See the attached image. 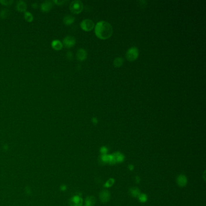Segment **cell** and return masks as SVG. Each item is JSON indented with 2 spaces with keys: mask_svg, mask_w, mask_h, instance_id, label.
Listing matches in <instances>:
<instances>
[{
  "mask_svg": "<svg viewBox=\"0 0 206 206\" xmlns=\"http://www.w3.org/2000/svg\"><path fill=\"white\" fill-rule=\"evenodd\" d=\"M96 37L101 39H107L110 38L113 33V29L111 25L108 22L104 21L98 22L94 30Z\"/></svg>",
  "mask_w": 206,
  "mask_h": 206,
  "instance_id": "obj_1",
  "label": "cell"
},
{
  "mask_svg": "<svg viewBox=\"0 0 206 206\" xmlns=\"http://www.w3.org/2000/svg\"><path fill=\"white\" fill-rule=\"evenodd\" d=\"M70 9L72 13L75 14H79L82 12L84 9V4L81 1L75 0L70 4Z\"/></svg>",
  "mask_w": 206,
  "mask_h": 206,
  "instance_id": "obj_2",
  "label": "cell"
},
{
  "mask_svg": "<svg viewBox=\"0 0 206 206\" xmlns=\"http://www.w3.org/2000/svg\"><path fill=\"white\" fill-rule=\"evenodd\" d=\"M139 55V49L136 47H132L128 50L126 53V58L128 60L132 62L136 60Z\"/></svg>",
  "mask_w": 206,
  "mask_h": 206,
  "instance_id": "obj_3",
  "label": "cell"
},
{
  "mask_svg": "<svg viewBox=\"0 0 206 206\" xmlns=\"http://www.w3.org/2000/svg\"><path fill=\"white\" fill-rule=\"evenodd\" d=\"M80 27H81L83 30L85 32H89L94 29V23L91 20L86 19L83 20L80 23Z\"/></svg>",
  "mask_w": 206,
  "mask_h": 206,
  "instance_id": "obj_4",
  "label": "cell"
},
{
  "mask_svg": "<svg viewBox=\"0 0 206 206\" xmlns=\"http://www.w3.org/2000/svg\"><path fill=\"white\" fill-rule=\"evenodd\" d=\"M76 44V39L74 37L68 36L65 37L63 40V44L66 48H71L73 47Z\"/></svg>",
  "mask_w": 206,
  "mask_h": 206,
  "instance_id": "obj_5",
  "label": "cell"
},
{
  "mask_svg": "<svg viewBox=\"0 0 206 206\" xmlns=\"http://www.w3.org/2000/svg\"><path fill=\"white\" fill-rule=\"evenodd\" d=\"M82 199L79 196L76 195L72 197L70 200V206H82Z\"/></svg>",
  "mask_w": 206,
  "mask_h": 206,
  "instance_id": "obj_6",
  "label": "cell"
},
{
  "mask_svg": "<svg viewBox=\"0 0 206 206\" xmlns=\"http://www.w3.org/2000/svg\"><path fill=\"white\" fill-rule=\"evenodd\" d=\"M99 197L102 202H107L110 200V193L107 190H103L101 192Z\"/></svg>",
  "mask_w": 206,
  "mask_h": 206,
  "instance_id": "obj_7",
  "label": "cell"
},
{
  "mask_svg": "<svg viewBox=\"0 0 206 206\" xmlns=\"http://www.w3.org/2000/svg\"><path fill=\"white\" fill-rule=\"evenodd\" d=\"M77 58L80 61H83L87 58V52L83 49H80L77 51Z\"/></svg>",
  "mask_w": 206,
  "mask_h": 206,
  "instance_id": "obj_8",
  "label": "cell"
},
{
  "mask_svg": "<svg viewBox=\"0 0 206 206\" xmlns=\"http://www.w3.org/2000/svg\"><path fill=\"white\" fill-rule=\"evenodd\" d=\"M177 183L180 187H184L187 183V177L184 175H180L177 177Z\"/></svg>",
  "mask_w": 206,
  "mask_h": 206,
  "instance_id": "obj_9",
  "label": "cell"
},
{
  "mask_svg": "<svg viewBox=\"0 0 206 206\" xmlns=\"http://www.w3.org/2000/svg\"><path fill=\"white\" fill-rule=\"evenodd\" d=\"M53 7V4L51 1H45L41 4V8L42 12H49Z\"/></svg>",
  "mask_w": 206,
  "mask_h": 206,
  "instance_id": "obj_10",
  "label": "cell"
},
{
  "mask_svg": "<svg viewBox=\"0 0 206 206\" xmlns=\"http://www.w3.org/2000/svg\"><path fill=\"white\" fill-rule=\"evenodd\" d=\"M51 47L56 50H60L63 47V44L59 40H54L51 42Z\"/></svg>",
  "mask_w": 206,
  "mask_h": 206,
  "instance_id": "obj_11",
  "label": "cell"
},
{
  "mask_svg": "<svg viewBox=\"0 0 206 206\" xmlns=\"http://www.w3.org/2000/svg\"><path fill=\"white\" fill-rule=\"evenodd\" d=\"M16 9L19 12H25L27 9V4L23 1H20L17 3Z\"/></svg>",
  "mask_w": 206,
  "mask_h": 206,
  "instance_id": "obj_12",
  "label": "cell"
},
{
  "mask_svg": "<svg viewBox=\"0 0 206 206\" xmlns=\"http://www.w3.org/2000/svg\"><path fill=\"white\" fill-rule=\"evenodd\" d=\"M75 17L71 15H67L64 18V22L67 25H70L72 24L75 22Z\"/></svg>",
  "mask_w": 206,
  "mask_h": 206,
  "instance_id": "obj_13",
  "label": "cell"
},
{
  "mask_svg": "<svg viewBox=\"0 0 206 206\" xmlns=\"http://www.w3.org/2000/svg\"><path fill=\"white\" fill-rule=\"evenodd\" d=\"M96 202V199L95 197L93 196H88L85 200L86 205H88V206H93L95 204Z\"/></svg>",
  "mask_w": 206,
  "mask_h": 206,
  "instance_id": "obj_14",
  "label": "cell"
},
{
  "mask_svg": "<svg viewBox=\"0 0 206 206\" xmlns=\"http://www.w3.org/2000/svg\"><path fill=\"white\" fill-rule=\"evenodd\" d=\"M112 155L114 157L116 163H122L124 160V155L122 154H121L120 152H115V154Z\"/></svg>",
  "mask_w": 206,
  "mask_h": 206,
  "instance_id": "obj_15",
  "label": "cell"
},
{
  "mask_svg": "<svg viewBox=\"0 0 206 206\" xmlns=\"http://www.w3.org/2000/svg\"><path fill=\"white\" fill-rule=\"evenodd\" d=\"M123 59L122 57H118L116 58L113 62V65L116 68H119L123 64Z\"/></svg>",
  "mask_w": 206,
  "mask_h": 206,
  "instance_id": "obj_16",
  "label": "cell"
},
{
  "mask_svg": "<svg viewBox=\"0 0 206 206\" xmlns=\"http://www.w3.org/2000/svg\"><path fill=\"white\" fill-rule=\"evenodd\" d=\"M130 193L132 196L138 197V198H139V195L141 194L140 190L137 187H134V188H132V189H130Z\"/></svg>",
  "mask_w": 206,
  "mask_h": 206,
  "instance_id": "obj_17",
  "label": "cell"
},
{
  "mask_svg": "<svg viewBox=\"0 0 206 206\" xmlns=\"http://www.w3.org/2000/svg\"><path fill=\"white\" fill-rule=\"evenodd\" d=\"M10 15V11L8 9H3L0 12V18L2 19H5Z\"/></svg>",
  "mask_w": 206,
  "mask_h": 206,
  "instance_id": "obj_18",
  "label": "cell"
},
{
  "mask_svg": "<svg viewBox=\"0 0 206 206\" xmlns=\"http://www.w3.org/2000/svg\"><path fill=\"white\" fill-rule=\"evenodd\" d=\"M25 20L28 22H32L33 20V16L32 14L29 12H26L24 14Z\"/></svg>",
  "mask_w": 206,
  "mask_h": 206,
  "instance_id": "obj_19",
  "label": "cell"
},
{
  "mask_svg": "<svg viewBox=\"0 0 206 206\" xmlns=\"http://www.w3.org/2000/svg\"><path fill=\"white\" fill-rule=\"evenodd\" d=\"M139 199L140 202H145L148 200V197L145 194H140L139 196Z\"/></svg>",
  "mask_w": 206,
  "mask_h": 206,
  "instance_id": "obj_20",
  "label": "cell"
},
{
  "mask_svg": "<svg viewBox=\"0 0 206 206\" xmlns=\"http://www.w3.org/2000/svg\"><path fill=\"white\" fill-rule=\"evenodd\" d=\"M114 183V180L113 178H110L109 180L107 181L105 184V187H111Z\"/></svg>",
  "mask_w": 206,
  "mask_h": 206,
  "instance_id": "obj_21",
  "label": "cell"
},
{
  "mask_svg": "<svg viewBox=\"0 0 206 206\" xmlns=\"http://www.w3.org/2000/svg\"><path fill=\"white\" fill-rule=\"evenodd\" d=\"M13 3L12 0H1L0 3L2 4L4 6H8L12 4Z\"/></svg>",
  "mask_w": 206,
  "mask_h": 206,
  "instance_id": "obj_22",
  "label": "cell"
},
{
  "mask_svg": "<svg viewBox=\"0 0 206 206\" xmlns=\"http://www.w3.org/2000/svg\"><path fill=\"white\" fill-rule=\"evenodd\" d=\"M101 152L103 155L106 154L107 153V152H108V149H107L106 147H102L101 149Z\"/></svg>",
  "mask_w": 206,
  "mask_h": 206,
  "instance_id": "obj_23",
  "label": "cell"
},
{
  "mask_svg": "<svg viewBox=\"0 0 206 206\" xmlns=\"http://www.w3.org/2000/svg\"><path fill=\"white\" fill-rule=\"evenodd\" d=\"M54 3H55L58 5H62L67 3V1H54Z\"/></svg>",
  "mask_w": 206,
  "mask_h": 206,
  "instance_id": "obj_24",
  "label": "cell"
},
{
  "mask_svg": "<svg viewBox=\"0 0 206 206\" xmlns=\"http://www.w3.org/2000/svg\"><path fill=\"white\" fill-rule=\"evenodd\" d=\"M92 122L94 124H97L98 123V120L97 119L96 117H93L92 118Z\"/></svg>",
  "mask_w": 206,
  "mask_h": 206,
  "instance_id": "obj_25",
  "label": "cell"
},
{
  "mask_svg": "<svg viewBox=\"0 0 206 206\" xmlns=\"http://www.w3.org/2000/svg\"><path fill=\"white\" fill-rule=\"evenodd\" d=\"M128 167H129V169L130 170H132V169H134V166H132V165H129V166H128Z\"/></svg>",
  "mask_w": 206,
  "mask_h": 206,
  "instance_id": "obj_26",
  "label": "cell"
},
{
  "mask_svg": "<svg viewBox=\"0 0 206 206\" xmlns=\"http://www.w3.org/2000/svg\"><path fill=\"white\" fill-rule=\"evenodd\" d=\"M136 178H137V183H139L140 182V178L139 176H137Z\"/></svg>",
  "mask_w": 206,
  "mask_h": 206,
  "instance_id": "obj_27",
  "label": "cell"
},
{
  "mask_svg": "<svg viewBox=\"0 0 206 206\" xmlns=\"http://www.w3.org/2000/svg\"><path fill=\"white\" fill-rule=\"evenodd\" d=\"M85 206H88V205H85Z\"/></svg>",
  "mask_w": 206,
  "mask_h": 206,
  "instance_id": "obj_28",
  "label": "cell"
}]
</instances>
